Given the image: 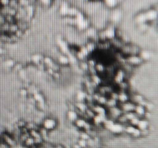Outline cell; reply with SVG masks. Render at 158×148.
Returning a JSON list of instances; mask_svg holds the SVG:
<instances>
[{
	"instance_id": "cell-1",
	"label": "cell",
	"mask_w": 158,
	"mask_h": 148,
	"mask_svg": "<svg viewBox=\"0 0 158 148\" xmlns=\"http://www.w3.org/2000/svg\"><path fill=\"white\" fill-rule=\"evenodd\" d=\"M127 62L131 66H138L143 62V59L140 55H130L127 57Z\"/></svg>"
},
{
	"instance_id": "cell-2",
	"label": "cell",
	"mask_w": 158,
	"mask_h": 148,
	"mask_svg": "<svg viewBox=\"0 0 158 148\" xmlns=\"http://www.w3.org/2000/svg\"><path fill=\"white\" fill-rule=\"evenodd\" d=\"M56 125V122L53 120V119L48 118L46 120H44L43 122V126H44L45 129L48 130H50L55 128Z\"/></svg>"
},
{
	"instance_id": "cell-3",
	"label": "cell",
	"mask_w": 158,
	"mask_h": 148,
	"mask_svg": "<svg viewBox=\"0 0 158 148\" xmlns=\"http://www.w3.org/2000/svg\"><path fill=\"white\" fill-rule=\"evenodd\" d=\"M146 18L148 21H153L155 20L158 16V12L155 9H150L145 12Z\"/></svg>"
},
{
	"instance_id": "cell-4",
	"label": "cell",
	"mask_w": 158,
	"mask_h": 148,
	"mask_svg": "<svg viewBox=\"0 0 158 148\" xmlns=\"http://www.w3.org/2000/svg\"><path fill=\"white\" fill-rule=\"evenodd\" d=\"M136 104L132 102H126V103H123V106H122V109L125 112H134L135 109Z\"/></svg>"
},
{
	"instance_id": "cell-5",
	"label": "cell",
	"mask_w": 158,
	"mask_h": 148,
	"mask_svg": "<svg viewBox=\"0 0 158 148\" xmlns=\"http://www.w3.org/2000/svg\"><path fill=\"white\" fill-rule=\"evenodd\" d=\"M134 112H135L137 115L143 116L146 113V109H145L144 106L142 104H136Z\"/></svg>"
},
{
	"instance_id": "cell-6",
	"label": "cell",
	"mask_w": 158,
	"mask_h": 148,
	"mask_svg": "<svg viewBox=\"0 0 158 148\" xmlns=\"http://www.w3.org/2000/svg\"><path fill=\"white\" fill-rule=\"evenodd\" d=\"M123 130V127L120 123H114V124L112 125V126L110 127V130H111L114 133H117V134H118V133L122 132Z\"/></svg>"
},
{
	"instance_id": "cell-7",
	"label": "cell",
	"mask_w": 158,
	"mask_h": 148,
	"mask_svg": "<svg viewBox=\"0 0 158 148\" xmlns=\"http://www.w3.org/2000/svg\"><path fill=\"white\" fill-rule=\"evenodd\" d=\"M104 4L109 8H114L117 6L120 0H103Z\"/></svg>"
},
{
	"instance_id": "cell-8",
	"label": "cell",
	"mask_w": 158,
	"mask_h": 148,
	"mask_svg": "<svg viewBox=\"0 0 158 148\" xmlns=\"http://www.w3.org/2000/svg\"><path fill=\"white\" fill-rule=\"evenodd\" d=\"M67 117L71 121H76L78 119V114L76 111L70 110L67 113Z\"/></svg>"
},
{
	"instance_id": "cell-9",
	"label": "cell",
	"mask_w": 158,
	"mask_h": 148,
	"mask_svg": "<svg viewBox=\"0 0 158 148\" xmlns=\"http://www.w3.org/2000/svg\"><path fill=\"white\" fill-rule=\"evenodd\" d=\"M137 126H138V129H140V130H146L148 126V122L144 120H142L139 121L138 124H137Z\"/></svg>"
},
{
	"instance_id": "cell-10",
	"label": "cell",
	"mask_w": 158,
	"mask_h": 148,
	"mask_svg": "<svg viewBox=\"0 0 158 148\" xmlns=\"http://www.w3.org/2000/svg\"><path fill=\"white\" fill-rule=\"evenodd\" d=\"M103 34H104V36L106 37V38H114V35H115V32L113 29L111 28H109V29H106V30L103 32Z\"/></svg>"
},
{
	"instance_id": "cell-11",
	"label": "cell",
	"mask_w": 158,
	"mask_h": 148,
	"mask_svg": "<svg viewBox=\"0 0 158 148\" xmlns=\"http://www.w3.org/2000/svg\"><path fill=\"white\" fill-rule=\"evenodd\" d=\"M77 107L81 112H86V108H87L86 107V105L83 102H78L77 103Z\"/></svg>"
},
{
	"instance_id": "cell-12",
	"label": "cell",
	"mask_w": 158,
	"mask_h": 148,
	"mask_svg": "<svg viewBox=\"0 0 158 148\" xmlns=\"http://www.w3.org/2000/svg\"><path fill=\"white\" fill-rule=\"evenodd\" d=\"M110 112L114 115V117H119L120 116V114H121V110L120 109H118V108L116 107V106L111 108Z\"/></svg>"
},
{
	"instance_id": "cell-13",
	"label": "cell",
	"mask_w": 158,
	"mask_h": 148,
	"mask_svg": "<svg viewBox=\"0 0 158 148\" xmlns=\"http://www.w3.org/2000/svg\"><path fill=\"white\" fill-rule=\"evenodd\" d=\"M118 100L120 101L123 102V103H126V102L128 101L129 100V97H128L127 94H126L125 92H123V93H120V95L118 96Z\"/></svg>"
},
{
	"instance_id": "cell-14",
	"label": "cell",
	"mask_w": 158,
	"mask_h": 148,
	"mask_svg": "<svg viewBox=\"0 0 158 148\" xmlns=\"http://www.w3.org/2000/svg\"><path fill=\"white\" fill-rule=\"evenodd\" d=\"M76 123H77V126L80 128L85 127L86 124V122H85L83 120H82V119H77V120H76Z\"/></svg>"
},
{
	"instance_id": "cell-15",
	"label": "cell",
	"mask_w": 158,
	"mask_h": 148,
	"mask_svg": "<svg viewBox=\"0 0 158 148\" xmlns=\"http://www.w3.org/2000/svg\"><path fill=\"white\" fill-rule=\"evenodd\" d=\"M4 65L6 67L12 68V67H14V66H15V63H14V62L12 61V60H7L6 61H5Z\"/></svg>"
},
{
	"instance_id": "cell-16",
	"label": "cell",
	"mask_w": 158,
	"mask_h": 148,
	"mask_svg": "<svg viewBox=\"0 0 158 148\" xmlns=\"http://www.w3.org/2000/svg\"><path fill=\"white\" fill-rule=\"evenodd\" d=\"M94 111H96V112H97L98 114H102V115H103V114L105 113L104 108L102 107V106H96V108L94 109Z\"/></svg>"
},
{
	"instance_id": "cell-17",
	"label": "cell",
	"mask_w": 158,
	"mask_h": 148,
	"mask_svg": "<svg viewBox=\"0 0 158 148\" xmlns=\"http://www.w3.org/2000/svg\"><path fill=\"white\" fill-rule=\"evenodd\" d=\"M136 129H137V128H135V126H133V125H132V126H128V127H127L126 128V131L128 133V134H134V131H135Z\"/></svg>"
},
{
	"instance_id": "cell-18",
	"label": "cell",
	"mask_w": 158,
	"mask_h": 148,
	"mask_svg": "<svg viewBox=\"0 0 158 148\" xmlns=\"http://www.w3.org/2000/svg\"><path fill=\"white\" fill-rule=\"evenodd\" d=\"M59 60H60V63H63V64H66V63H69V59H68L66 56H60V58H59Z\"/></svg>"
},
{
	"instance_id": "cell-19",
	"label": "cell",
	"mask_w": 158,
	"mask_h": 148,
	"mask_svg": "<svg viewBox=\"0 0 158 148\" xmlns=\"http://www.w3.org/2000/svg\"><path fill=\"white\" fill-rule=\"evenodd\" d=\"M9 2L10 0H0V6L2 7H6L9 6Z\"/></svg>"
},
{
	"instance_id": "cell-20",
	"label": "cell",
	"mask_w": 158,
	"mask_h": 148,
	"mask_svg": "<svg viewBox=\"0 0 158 148\" xmlns=\"http://www.w3.org/2000/svg\"><path fill=\"white\" fill-rule=\"evenodd\" d=\"M139 121H140V120H139L137 117H134V119H132V120H131V125H133V126H137V124H138Z\"/></svg>"
},
{
	"instance_id": "cell-21",
	"label": "cell",
	"mask_w": 158,
	"mask_h": 148,
	"mask_svg": "<svg viewBox=\"0 0 158 148\" xmlns=\"http://www.w3.org/2000/svg\"><path fill=\"white\" fill-rule=\"evenodd\" d=\"M78 144L80 145V147H83V146H85L86 145V140H83V139H82L80 141H79Z\"/></svg>"
},
{
	"instance_id": "cell-22",
	"label": "cell",
	"mask_w": 158,
	"mask_h": 148,
	"mask_svg": "<svg viewBox=\"0 0 158 148\" xmlns=\"http://www.w3.org/2000/svg\"><path fill=\"white\" fill-rule=\"evenodd\" d=\"M92 1H94V2H97V1H100V0H92Z\"/></svg>"
}]
</instances>
